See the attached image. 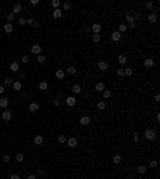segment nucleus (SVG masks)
I'll use <instances>...</instances> for the list:
<instances>
[{"mask_svg":"<svg viewBox=\"0 0 160 179\" xmlns=\"http://www.w3.org/2000/svg\"><path fill=\"white\" fill-rule=\"evenodd\" d=\"M154 99H155V102H158V101H160V96H158V94H155V96H154Z\"/></svg>","mask_w":160,"mask_h":179,"instance_id":"55","label":"nucleus"},{"mask_svg":"<svg viewBox=\"0 0 160 179\" xmlns=\"http://www.w3.org/2000/svg\"><path fill=\"white\" fill-rule=\"evenodd\" d=\"M59 104H61V101H59V99H53V106H55V107H58Z\"/></svg>","mask_w":160,"mask_h":179,"instance_id":"49","label":"nucleus"},{"mask_svg":"<svg viewBox=\"0 0 160 179\" xmlns=\"http://www.w3.org/2000/svg\"><path fill=\"white\" fill-rule=\"evenodd\" d=\"M18 24L19 26H26V18H18Z\"/></svg>","mask_w":160,"mask_h":179,"instance_id":"48","label":"nucleus"},{"mask_svg":"<svg viewBox=\"0 0 160 179\" xmlns=\"http://www.w3.org/2000/svg\"><path fill=\"white\" fill-rule=\"evenodd\" d=\"M51 5H53L56 10H58V8L61 7V2H59V0H53V2H51Z\"/></svg>","mask_w":160,"mask_h":179,"instance_id":"40","label":"nucleus"},{"mask_svg":"<svg viewBox=\"0 0 160 179\" xmlns=\"http://www.w3.org/2000/svg\"><path fill=\"white\" fill-rule=\"evenodd\" d=\"M21 11H23V5H21L19 2H16L15 5H13V10H11V13H13V15H16V13H21Z\"/></svg>","mask_w":160,"mask_h":179,"instance_id":"9","label":"nucleus"},{"mask_svg":"<svg viewBox=\"0 0 160 179\" xmlns=\"http://www.w3.org/2000/svg\"><path fill=\"white\" fill-rule=\"evenodd\" d=\"M98 69L101 72H106L107 69H109V63H107V61H99V63H98Z\"/></svg>","mask_w":160,"mask_h":179,"instance_id":"3","label":"nucleus"},{"mask_svg":"<svg viewBox=\"0 0 160 179\" xmlns=\"http://www.w3.org/2000/svg\"><path fill=\"white\" fill-rule=\"evenodd\" d=\"M67 146L69 147H72V149H74V147H77V144H79V141H77V139L75 138H71V139H67Z\"/></svg>","mask_w":160,"mask_h":179,"instance_id":"14","label":"nucleus"},{"mask_svg":"<svg viewBox=\"0 0 160 179\" xmlns=\"http://www.w3.org/2000/svg\"><path fill=\"white\" fill-rule=\"evenodd\" d=\"M117 61H119V64H120V66H125V64L128 63V58H127V54H125V53H122V54H119Z\"/></svg>","mask_w":160,"mask_h":179,"instance_id":"8","label":"nucleus"},{"mask_svg":"<svg viewBox=\"0 0 160 179\" xmlns=\"http://www.w3.org/2000/svg\"><path fill=\"white\" fill-rule=\"evenodd\" d=\"M154 66H155V63H154V59H152V58L144 59V67H146V69H152Z\"/></svg>","mask_w":160,"mask_h":179,"instance_id":"11","label":"nucleus"},{"mask_svg":"<svg viewBox=\"0 0 160 179\" xmlns=\"http://www.w3.org/2000/svg\"><path fill=\"white\" fill-rule=\"evenodd\" d=\"M128 26V29H135L136 27V23H130V24H127Z\"/></svg>","mask_w":160,"mask_h":179,"instance_id":"51","label":"nucleus"},{"mask_svg":"<svg viewBox=\"0 0 160 179\" xmlns=\"http://www.w3.org/2000/svg\"><path fill=\"white\" fill-rule=\"evenodd\" d=\"M10 71L11 72H18L19 71V63H16V61H15V63H11L10 64Z\"/></svg>","mask_w":160,"mask_h":179,"instance_id":"20","label":"nucleus"},{"mask_svg":"<svg viewBox=\"0 0 160 179\" xmlns=\"http://www.w3.org/2000/svg\"><path fill=\"white\" fill-rule=\"evenodd\" d=\"M43 174H45V169H43V168H38V176H43Z\"/></svg>","mask_w":160,"mask_h":179,"instance_id":"53","label":"nucleus"},{"mask_svg":"<svg viewBox=\"0 0 160 179\" xmlns=\"http://www.w3.org/2000/svg\"><path fill=\"white\" fill-rule=\"evenodd\" d=\"M3 85H5V86H11V85H13V80H11V77H7L5 80H3Z\"/></svg>","mask_w":160,"mask_h":179,"instance_id":"34","label":"nucleus"},{"mask_svg":"<svg viewBox=\"0 0 160 179\" xmlns=\"http://www.w3.org/2000/svg\"><path fill=\"white\" fill-rule=\"evenodd\" d=\"M149 166H150V168H157V166H158V161H157V160H152Z\"/></svg>","mask_w":160,"mask_h":179,"instance_id":"44","label":"nucleus"},{"mask_svg":"<svg viewBox=\"0 0 160 179\" xmlns=\"http://www.w3.org/2000/svg\"><path fill=\"white\" fill-rule=\"evenodd\" d=\"M15 158H16V161H18V163H21V161H24V155H23V154H16Z\"/></svg>","mask_w":160,"mask_h":179,"instance_id":"38","label":"nucleus"},{"mask_svg":"<svg viewBox=\"0 0 160 179\" xmlns=\"http://www.w3.org/2000/svg\"><path fill=\"white\" fill-rule=\"evenodd\" d=\"M102 96H104V99H109V98H112V91L111 90H104L102 91Z\"/></svg>","mask_w":160,"mask_h":179,"instance_id":"31","label":"nucleus"},{"mask_svg":"<svg viewBox=\"0 0 160 179\" xmlns=\"http://www.w3.org/2000/svg\"><path fill=\"white\" fill-rule=\"evenodd\" d=\"M3 91H5V88H3V86H2V85H0V94H2V93H3Z\"/></svg>","mask_w":160,"mask_h":179,"instance_id":"56","label":"nucleus"},{"mask_svg":"<svg viewBox=\"0 0 160 179\" xmlns=\"http://www.w3.org/2000/svg\"><path fill=\"white\" fill-rule=\"evenodd\" d=\"M55 75H56V78H59V80H63V78H66V72H64L63 69H58Z\"/></svg>","mask_w":160,"mask_h":179,"instance_id":"18","label":"nucleus"},{"mask_svg":"<svg viewBox=\"0 0 160 179\" xmlns=\"http://www.w3.org/2000/svg\"><path fill=\"white\" fill-rule=\"evenodd\" d=\"M117 75H119V77H125V74H123V67H119V69H117Z\"/></svg>","mask_w":160,"mask_h":179,"instance_id":"43","label":"nucleus"},{"mask_svg":"<svg viewBox=\"0 0 160 179\" xmlns=\"http://www.w3.org/2000/svg\"><path fill=\"white\" fill-rule=\"evenodd\" d=\"M144 139L146 141H155V139H157V131H155L154 128H147L144 131Z\"/></svg>","mask_w":160,"mask_h":179,"instance_id":"1","label":"nucleus"},{"mask_svg":"<svg viewBox=\"0 0 160 179\" xmlns=\"http://www.w3.org/2000/svg\"><path fill=\"white\" fill-rule=\"evenodd\" d=\"M61 16H63V11L59 10V8H58V10H55V11H53V18H56V19H58V18H61Z\"/></svg>","mask_w":160,"mask_h":179,"instance_id":"33","label":"nucleus"},{"mask_svg":"<svg viewBox=\"0 0 160 179\" xmlns=\"http://www.w3.org/2000/svg\"><path fill=\"white\" fill-rule=\"evenodd\" d=\"M72 93H74V94H80L82 93V86L79 83H75L74 86H72Z\"/></svg>","mask_w":160,"mask_h":179,"instance_id":"24","label":"nucleus"},{"mask_svg":"<svg viewBox=\"0 0 160 179\" xmlns=\"http://www.w3.org/2000/svg\"><path fill=\"white\" fill-rule=\"evenodd\" d=\"M71 7H72V3H71V2H64V3H63V8H64V10H69Z\"/></svg>","mask_w":160,"mask_h":179,"instance_id":"42","label":"nucleus"},{"mask_svg":"<svg viewBox=\"0 0 160 179\" xmlns=\"http://www.w3.org/2000/svg\"><path fill=\"white\" fill-rule=\"evenodd\" d=\"M101 29H102V26L99 23H94V24H91V27H90V30H91L93 34H101Z\"/></svg>","mask_w":160,"mask_h":179,"instance_id":"4","label":"nucleus"},{"mask_svg":"<svg viewBox=\"0 0 160 179\" xmlns=\"http://www.w3.org/2000/svg\"><path fill=\"white\" fill-rule=\"evenodd\" d=\"M26 179H37V176H35V174H29V176L26 177Z\"/></svg>","mask_w":160,"mask_h":179,"instance_id":"54","label":"nucleus"},{"mask_svg":"<svg viewBox=\"0 0 160 179\" xmlns=\"http://www.w3.org/2000/svg\"><path fill=\"white\" fill-rule=\"evenodd\" d=\"M45 61H46V58H45L43 54H38V56H37V63H38V64H43Z\"/></svg>","mask_w":160,"mask_h":179,"instance_id":"36","label":"nucleus"},{"mask_svg":"<svg viewBox=\"0 0 160 179\" xmlns=\"http://www.w3.org/2000/svg\"><path fill=\"white\" fill-rule=\"evenodd\" d=\"M112 161H114V165H120L122 163V155H114Z\"/></svg>","mask_w":160,"mask_h":179,"instance_id":"28","label":"nucleus"},{"mask_svg":"<svg viewBox=\"0 0 160 179\" xmlns=\"http://www.w3.org/2000/svg\"><path fill=\"white\" fill-rule=\"evenodd\" d=\"M21 63H23V64H27V63H29V56H26V54H24L23 58H21Z\"/></svg>","mask_w":160,"mask_h":179,"instance_id":"47","label":"nucleus"},{"mask_svg":"<svg viewBox=\"0 0 160 179\" xmlns=\"http://www.w3.org/2000/svg\"><path fill=\"white\" fill-rule=\"evenodd\" d=\"M90 123H91V118H90V115L80 117V125H82V126H88Z\"/></svg>","mask_w":160,"mask_h":179,"instance_id":"6","label":"nucleus"},{"mask_svg":"<svg viewBox=\"0 0 160 179\" xmlns=\"http://www.w3.org/2000/svg\"><path fill=\"white\" fill-rule=\"evenodd\" d=\"M127 30H128V26L123 23V24H120V26H119V30H117V32L122 34V32H127Z\"/></svg>","mask_w":160,"mask_h":179,"instance_id":"29","label":"nucleus"},{"mask_svg":"<svg viewBox=\"0 0 160 179\" xmlns=\"http://www.w3.org/2000/svg\"><path fill=\"white\" fill-rule=\"evenodd\" d=\"M91 40L94 42V43H99V40H101V34H93V38Z\"/></svg>","mask_w":160,"mask_h":179,"instance_id":"35","label":"nucleus"},{"mask_svg":"<svg viewBox=\"0 0 160 179\" xmlns=\"http://www.w3.org/2000/svg\"><path fill=\"white\" fill-rule=\"evenodd\" d=\"M31 53H32V54H35V56L42 54V46L38 45V43H35V45H32V48H31Z\"/></svg>","mask_w":160,"mask_h":179,"instance_id":"5","label":"nucleus"},{"mask_svg":"<svg viewBox=\"0 0 160 179\" xmlns=\"http://www.w3.org/2000/svg\"><path fill=\"white\" fill-rule=\"evenodd\" d=\"M38 3H40V2H38V0H31V5H32V7H37Z\"/></svg>","mask_w":160,"mask_h":179,"instance_id":"50","label":"nucleus"},{"mask_svg":"<svg viewBox=\"0 0 160 179\" xmlns=\"http://www.w3.org/2000/svg\"><path fill=\"white\" fill-rule=\"evenodd\" d=\"M66 141H67V138L64 136V134H59V136H58V142H59V144H64Z\"/></svg>","mask_w":160,"mask_h":179,"instance_id":"37","label":"nucleus"},{"mask_svg":"<svg viewBox=\"0 0 160 179\" xmlns=\"http://www.w3.org/2000/svg\"><path fill=\"white\" fill-rule=\"evenodd\" d=\"M8 104H10V101H8L7 98H0V107H2V109H7Z\"/></svg>","mask_w":160,"mask_h":179,"instance_id":"22","label":"nucleus"},{"mask_svg":"<svg viewBox=\"0 0 160 179\" xmlns=\"http://www.w3.org/2000/svg\"><path fill=\"white\" fill-rule=\"evenodd\" d=\"M125 19H127V23H136V19H139V13L136 11H128L127 15H125Z\"/></svg>","mask_w":160,"mask_h":179,"instance_id":"2","label":"nucleus"},{"mask_svg":"<svg viewBox=\"0 0 160 179\" xmlns=\"http://www.w3.org/2000/svg\"><path fill=\"white\" fill-rule=\"evenodd\" d=\"M75 102H77V99L74 98V96H69V98L66 99V104L69 107H72V106H75Z\"/></svg>","mask_w":160,"mask_h":179,"instance_id":"17","label":"nucleus"},{"mask_svg":"<svg viewBox=\"0 0 160 179\" xmlns=\"http://www.w3.org/2000/svg\"><path fill=\"white\" fill-rule=\"evenodd\" d=\"M26 24L32 26V27H38V21L35 18H27V19H26Z\"/></svg>","mask_w":160,"mask_h":179,"instance_id":"12","label":"nucleus"},{"mask_svg":"<svg viewBox=\"0 0 160 179\" xmlns=\"http://www.w3.org/2000/svg\"><path fill=\"white\" fill-rule=\"evenodd\" d=\"M141 179H142V177H141Z\"/></svg>","mask_w":160,"mask_h":179,"instance_id":"57","label":"nucleus"},{"mask_svg":"<svg viewBox=\"0 0 160 179\" xmlns=\"http://www.w3.org/2000/svg\"><path fill=\"white\" fill-rule=\"evenodd\" d=\"M10 179H21V176H19V174H11Z\"/></svg>","mask_w":160,"mask_h":179,"instance_id":"52","label":"nucleus"},{"mask_svg":"<svg viewBox=\"0 0 160 179\" xmlns=\"http://www.w3.org/2000/svg\"><path fill=\"white\" fill-rule=\"evenodd\" d=\"M2 120H3V122H10V120H11V112H10V110H3Z\"/></svg>","mask_w":160,"mask_h":179,"instance_id":"13","label":"nucleus"},{"mask_svg":"<svg viewBox=\"0 0 160 179\" xmlns=\"http://www.w3.org/2000/svg\"><path fill=\"white\" fill-rule=\"evenodd\" d=\"M154 5H155L154 2H147V3H146V8H147V10H152V8H154Z\"/></svg>","mask_w":160,"mask_h":179,"instance_id":"46","label":"nucleus"},{"mask_svg":"<svg viewBox=\"0 0 160 179\" xmlns=\"http://www.w3.org/2000/svg\"><path fill=\"white\" fill-rule=\"evenodd\" d=\"M133 141H135V142H138V141H139V133H138V131H135V133H133Z\"/></svg>","mask_w":160,"mask_h":179,"instance_id":"41","label":"nucleus"},{"mask_svg":"<svg viewBox=\"0 0 160 179\" xmlns=\"http://www.w3.org/2000/svg\"><path fill=\"white\" fill-rule=\"evenodd\" d=\"M2 160H3V163H10L11 157H10V155H3V158H2Z\"/></svg>","mask_w":160,"mask_h":179,"instance_id":"45","label":"nucleus"},{"mask_svg":"<svg viewBox=\"0 0 160 179\" xmlns=\"http://www.w3.org/2000/svg\"><path fill=\"white\" fill-rule=\"evenodd\" d=\"M111 38H112V42H119L120 38H122V34H120V32H117V30H115V32H112V35H111Z\"/></svg>","mask_w":160,"mask_h":179,"instance_id":"16","label":"nucleus"},{"mask_svg":"<svg viewBox=\"0 0 160 179\" xmlns=\"http://www.w3.org/2000/svg\"><path fill=\"white\" fill-rule=\"evenodd\" d=\"M38 109H40V104H38V102H31V104H29V110H31L32 113L38 112Z\"/></svg>","mask_w":160,"mask_h":179,"instance_id":"10","label":"nucleus"},{"mask_svg":"<svg viewBox=\"0 0 160 179\" xmlns=\"http://www.w3.org/2000/svg\"><path fill=\"white\" fill-rule=\"evenodd\" d=\"M11 86H13L15 90H18V91H19L21 88H23V83H21V82H13V85H11Z\"/></svg>","mask_w":160,"mask_h":179,"instance_id":"32","label":"nucleus"},{"mask_svg":"<svg viewBox=\"0 0 160 179\" xmlns=\"http://www.w3.org/2000/svg\"><path fill=\"white\" fill-rule=\"evenodd\" d=\"M34 144H35V146H42V144H43V136L37 134V136L34 138Z\"/></svg>","mask_w":160,"mask_h":179,"instance_id":"19","label":"nucleus"},{"mask_svg":"<svg viewBox=\"0 0 160 179\" xmlns=\"http://www.w3.org/2000/svg\"><path fill=\"white\" fill-rule=\"evenodd\" d=\"M146 171H147V168H146L144 165H139V166H138V173H139L141 176H144V174H146Z\"/></svg>","mask_w":160,"mask_h":179,"instance_id":"26","label":"nucleus"},{"mask_svg":"<svg viewBox=\"0 0 160 179\" xmlns=\"http://www.w3.org/2000/svg\"><path fill=\"white\" fill-rule=\"evenodd\" d=\"M13 29H15V26H13L11 23H7L5 26H3V30H5L7 34H11V32H13Z\"/></svg>","mask_w":160,"mask_h":179,"instance_id":"15","label":"nucleus"},{"mask_svg":"<svg viewBox=\"0 0 160 179\" xmlns=\"http://www.w3.org/2000/svg\"><path fill=\"white\" fill-rule=\"evenodd\" d=\"M123 74H125L127 77H131V75H133V69H131V67H125V69H123Z\"/></svg>","mask_w":160,"mask_h":179,"instance_id":"30","label":"nucleus"},{"mask_svg":"<svg viewBox=\"0 0 160 179\" xmlns=\"http://www.w3.org/2000/svg\"><path fill=\"white\" fill-rule=\"evenodd\" d=\"M38 90L46 91V90H48V83H46V82H40V83H38Z\"/></svg>","mask_w":160,"mask_h":179,"instance_id":"27","label":"nucleus"},{"mask_svg":"<svg viewBox=\"0 0 160 179\" xmlns=\"http://www.w3.org/2000/svg\"><path fill=\"white\" fill-rule=\"evenodd\" d=\"M13 19H15V15H13L11 11H10V13H7V21H8V23H11Z\"/></svg>","mask_w":160,"mask_h":179,"instance_id":"39","label":"nucleus"},{"mask_svg":"<svg viewBox=\"0 0 160 179\" xmlns=\"http://www.w3.org/2000/svg\"><path fill=\"white\" fill-rule=\"evenodd\" d=\"M147 21H149L150 24H155V23L158 21V16H157V13H152V11H150V13H149V16H147Z\"/></svg>","mask_w":160,"mask_h":179,"instance_id":"7","label":"nucleus"},{"mask_svg":"<svg viewBox=\"0 0 160 179\" xmlns=\"http://www.w3.org/2000/svg\"><path fill=\"white\" fill-rule=\"evenodd\" d=\"M94 90H96V91H101V93H102V91L106 90V86H104V83H102V82H98V83L94 85Z\"/></svg>","mask_w":160,"mask_h":179,"instance_id":"21","label":"nucleus"},{"mask_svg":"<svg viewBox=\"0 0 160 179\" xmlns=\"http://www.w3.org/2000/svg\"><path fill=\"white\" fill-rule=\"evenodd\" d=\"M106 107H107V104H106L104 101H99V102L96 104V109H98V110H101V112L106 110Z\"/></svg>","mask_w":160,"mask_h":179,"instance_id":"23","label":"nucleus"},{"mask_svg":"<svg viewBox=\"0 0 160 179\" xmlns=\"http://www.w3.org/2000/svg\"><path fill=\"white\" fill-rule=\"evenodd\" d=\"M66 74H69V75H75V74H77V69H75L74 66H69L67 71H66Z\"/></svg>","mask_w":160,"mask_h":179,"instance_id":"25","label":"nucleus"}]
</instances>
